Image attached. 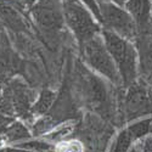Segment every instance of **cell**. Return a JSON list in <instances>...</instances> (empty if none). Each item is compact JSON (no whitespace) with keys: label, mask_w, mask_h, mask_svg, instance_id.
I'll use <instances>...</instances> for the list:
<instances>
[{"label":"cell","mask_w":152,"mask_h":152,"mask_svg":"<svg viewBox=\"0 0 152 152\" xmlns=\"http://www.w3.org/2000/svg\"><path fill=\"white\" fill-rule=\"evenodd\" d=\"M102 38L121 75V80L129 85L136 78V51L129 40L104 29Z\"/></svg>","instance_id":"1"},{"label":"cell","mask_w":152,"mask_h":152,"mask_svg":"<svg viewBox=\"0 0 152 152\" xmlns=\"http://www.w3.org/2000/svg\"><path fill=\"white\" fill-rule=\"evenodd\" d=\"M63 17L82 45L97 35L100 28L80 0H62Z\"/></svg>","instance_id":"2"},{"label":"cell","mask_w":152,"mask_h":152,"mask_svg":"<svg viewBox=\"0 0 152 152\" xmlns=\"http://www.w3.org/2000/svg\"><path fill=\"white\" fill-rule=\"evenodd\" d=\"M83 54L85 62L97 73L102 74L115 84H119L122 82L116 63L106 48L104 38L97 34L88 40L83 45Z\"/></svg>","instance_id":"3"},{"label":"cell","mask_w":152,"mask_h":152,"mask_svg":"<svg viewBox=\"0 0 152 152\" xmlns=\"http://www.w3.org/2000/svg\"><path fill=\"white\" fill-rule=\"evenodd\" d=\"M97 4L101 22L106 26L107 31L113 32L126 40L135 38L137 26L128 11L113 1H102Z\"/></svg>","instance_id":"4"},{"label":"cell","mask_w":152,"mask_h":152,"mask_svg":"<svg viewBox=\"0 0 152 152\" xmlns=\"http://www.w3.org/2000/svg\"><path fill=\"white\" fill-rule=\"evenodd\" d=\"M32 14L39 28L46 33H56L65 23L62 3L58 0H40L34 5Z\"/></svg>","instance_id":"5"},{"label":"cell","mask_w":152,"mask_h":152,"mask_svg":"<svg viewBox=\"0 0 152 152\" xmlns=\"http://www.w3.org/2000/svg\"><path fill=\"white\" fill-rule=\"evenodd\" d=\"M125 10L132 15L137 27H146L151 20L152 0H126Z\"/></svg>","instance_id":"6"},{"label":"cell","mask_w":152,"mask_h":152,"mask_svg":"<svg viewBox=\"0 0 152 152\" xmlns=\"http://www.w3.org/2000/svg\"><path fill=\"white\" fill-rule=\"evenodd\" d=\"M0 20L5 26L14 31H20L23 28V21L18 12L5 0H0Z\"/></svg>","instance_id":"7"},{"label":"cell","mask_w":152,"mask_h":152,"mask_svg":"<svg viewBox=\"0 0 152 152\" xmlns=\"http://www.w3.org/2000/svg\"><path fill=\"white\" fill-rule=\"evenodd\" d=\"M54 100H55V94L53 91L45 90V91L42 93L39 100L35 102L34 110H37V112H39V113H44L49 110L50 106H51Z\"/></svg>","instance_id":"8"},{"label":"cell","mask_w":152,"mask_h":152,"mask_svg":"<svg viewBox=\"0 0 152 152\" xmlns=\"http://www.w3.org/2000/svg\"><path fill=\"white\" fill-rule=\"evenodd\" d=\"M56 152H84V146L82 142L71 140V141H65L56 147Z\"/></svg>","instance_id":"9"},{"label":"cell","mask_w":152,"mask_h":152,"mask_svg":"<svg viewBox=\"0 0 152 152\" xmlns=\"http://www.w3.org/2000/svg\"><path fill=\"white\" fill-rule=\"evenodd\" d=\"M83 4H85L90 9V11L94 14V16L101 22V16H100V10H99V4L96 0H80Z\"/></svg>","instance_id":"10"},{"label":"cell","mask_w":152,"mask_h":152,"mask_svg":"<svg viewBox=\"0 0 152 152\" xmlns=\"http://www.w3.org/2000/svg\"><path fill=\"white\" fill-rule=\"evenodd\" d=\"M6 107L7 108H11V104H10V101L7 99V96H3V93H1V88H0V110H3V111H6Z\"/></svg>","instance_id":"11"},{"label":"cell","mask_w":152,"mask_h":152,"mask_svg":"<svg viewBox=\"0 0 152 152\" xmlns=\"http://www.w3.org/2000/svg\"><path fill=\"white\" fill-rule=\"evenodd\" d=\"M112 1L115 3V4H117V5H119V6H123L125 4L126 0H112Z\"/></svg>","instance_id":"12"},{"label":"cell","mask_w":152,"mask_h":152,"mask_svg":"<svg viewBox=\"0 0 152 152\" xmlns=\"http://www.w3.org/2000/svg\"><path fill=\"white\" fill-rule=\"evenodd\" d=\"M97 3H102V1H112V0H96Z\"/></svg>","instance_id":"13"}]
</instances>
